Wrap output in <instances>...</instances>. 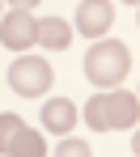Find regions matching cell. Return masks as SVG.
I'll list each match as a JSON object with an SVG mask.
<instances>
[{
    "label": "cell",
    "mask_w": 140,
    "mask_h": 157,
    "mask_svg": "<svg viewBox=\"0 0 140 157\" xmlns=\"http://www.w3.org/2000/svg\"><path fill=\"white\" fill-rule=\"evenodd\" d=\"M0 4H4V0H0Z\"/></svg>",
    "instance_id": "14"
},
{
    "label": "cell",
    "mask_w": 140,
    "mask_h": 157,
    "mask_svg": "<svg viewBox=\"0 0 140 157\" xmlns=\"http://www.w3.org/2000/svg\"><path fill=\"white\" fill-rule=\"evenodd\" d=\"M51 64L47 59H38V55H21V59H13L9 64V85H13V94H21V98H43L47 89H51Z\"/></svg>",
    "instance_id": "2"
},
{
    "label": "cell",
    "mask_w": 140,
    "mask_h": 157,
    "mask_svg": "<svg viewBox=\"0 0 140 157\" xmlns=\"http://www.w3.org/2000/svg\"><path fill=\"white\" fill-rule=\"evenodd\" d=\"M115 21V4L111 0H81V9H77V34L85 38H98V34H106Z\"/></svg>",
    "instance_id": "5"
},
{
    "label": "cell",
    "mask_w": 140,
    "mask_h": 157,
    "mask_svg": "<svg viewBox=\"0 0 140 157\" xmlns=\"http://www.w3.org/2000/svg\"><path fill=\"white\" fill-rule=\"evenodd\" d=\"M102 115L111 132H132L140 123V98L136 94H102Z\"/></svg>",
    "instance_id": "4"
},
{
    "label": "cell",
    "mask_w": 140,
    "mask_h": 157,
    "mask_svg": "<svg viewBox=\"0 0 140 157\" xmlns=\"http://www.w3.org/2000/svg\"><path fill=\"white\" fill-rule=\"evenodd\" d=\"M85 123H89L93 132H111L106 128V115H102V98H93V102L85 106Z\"/></svg>",
    "instance_id": "10"
},
{
    "label": "cell",
    "mask_w": 140,
    "mask_h": 157,
    "mask_svg": "<svg viewBox=\"0 0 140 157\" xmlns=\"http://www.w3.org/2000/svg\"><path fill=\"white\" fill-rule=\"evenodd\" d=\"M9 157H47V140L38 136V132H17V140L9 144Z\"/></svg>",
    "instance_id": "8"
},
{
    "label": "cell",
    "mask_w": 140,
    "mask_h": 157,
    "mask_svg": "<svg viewBox=\"0 0 140 157\" xmlns=\"http://www.w3.org/2000/svg\"><path fill=\"white\" fill-rule=\"evenodd\" d=\"M127 4H140V0H127Z\"/></svg>",
    "instance_id": "13"
},
{
    "label": "cell",
    "mask_w": 140,
    "mask_h": 157,
    "mask_svg": "<svg viewBox=\"0 0 140 157\" xmlns=\"http://www.w3.org/2000/svg\"><path fill=\"white\" fill-rule=\"evenodd\" d=\"M55 157H93V153H89V144H85V140H68V136H64V140H59V149H55Z\"/></svg>",
    "instance_id": "11"
},
{
    "label": "cell",
    "mask_w": 140,
    "mask_h": 157,
    "mask_svg": "<svg viewBox=\"0 0 140 157\" xmlns=\"http://www.w3.org/2000/svg\"><path fill=\"white\" fill-rule=\"evenodd\" d=\"M26 128V123H21V115H13V110H4V115H0V153H9V144H13V140H17V132Z\"/></svg>",
    "instance_id": "9"
},
{
    "label": "cell",
    "mask_w": 140,
    "mask_h": 157,
    "mask_svg": "<svg viewBox=\"0 0 140 157\" xmlns=\"http://www.w3.org/2000/svg\"><path fill=\"white\" fill-rule=\"evenodd\" d=\"M127 68H132V55L123 43H115V38H93V47L85 55V77L93 81L98 89H111L119 81L127 77Z\"/></svg>",
    "instance_id": "1"
},
{
    "label": "cell",
    "mask_w": 140,
    "mask_h": 157,
    "mask_svg": "<svg viewBox=\"0 0 140 157\" xmlns=\"http://www.w3.org/2000/svg\"><path fill=\"white\" fill-rule=\"evenodd\" d=\"M13 9H34V4H43V0H9Z\"/></svg>",
    "instance_id": "12"
},
{
    "label": "cell",
    "mask_w": 140,
    "mask_h": 157,
    "mask_svg": "<svg viewBox=\"0 0 140 157\" xmlns=\"http://www.w3.org/2000/svg\"><path fill=\"white\" fill-rule=\"evenodd\" d=\"M34 43H43L47 51H64L72 43V26L64 17H38V30H34Z\"/></svg>",
    "instance_id": "7"
},
{
    "label": "cell",
    "mask_w": 140,
    "mask_h": 157,
    "mask_svg": "<svg viewBox=\"0 0 140 157\" xmlns=\"http://www.w3.org/2000/svg\"><path fill=\"white\" fill-rule=\"evenodd\" d=\"M34 30H38V17H34L30 9H9V13H0V43L13 47V51H26L30 43H34Z\"/></svg>",
    "instance_id": "3"
},
{
    "label": "cell",
    "mask_w": 140,
    "mask_h": 157,
    "mask_svg": "<svg viewBox=\"0 0 140 157\" xmlns=\"http://www.w3.org/2000/svg\"><path fill=\"white\" fill-rule=\"evenodd\" d=\"M43 128L51 132V136H68V132L77 128V106L68 102V98L43 102Z\"/></svg>",
    "instance_id": "6"
}]
</instances>
